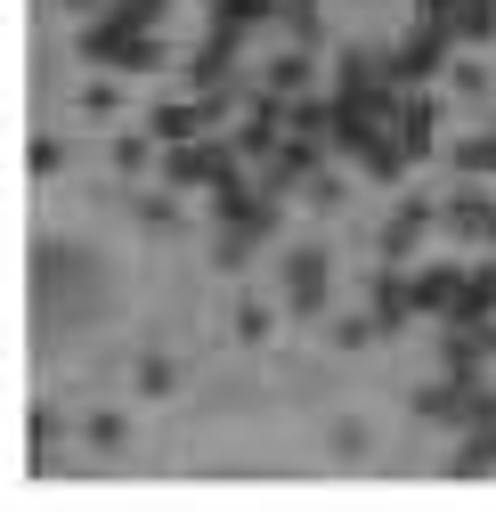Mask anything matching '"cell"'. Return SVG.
<instances>
[{
    "label": "cell",
    "mask_w": 496,
    "mask_h": 512,
    "mask_svg": "<svg viewBox=\"0 0 496 512\" xmlns=\"http://www.w3.org/2000/svg\"><path fill=\"white\" fill-rule=\"evenodd\" d=\"M448 41H456V33H448L440 17H415V33H407L399 49H383V74H391L399 90H423L431 74H448Z\"/></svg>",
    "instance_id": "1"
},
{
    "label": "cell",
    "mask_w": 496,
    "mask_h": 512,
    "mask_svg": "<svg viewBox=\"0 0 496 512\" xmlns=\"http://www.w3.org/2000/svg\"><path fill=\"white\" fill-rule=\"evenodd\" d=\"M82 57H90V66H122V74H155V66H163V41L98 17V25H82Z\"/></svg>",
    "instance_id": "2"
},
{
    "label": "cell",
    "mask_w": 496,
    "mask_h": 512,
    "mask_svg": "<svg viewBox=\"0 0 496 512\" xmlns=\"http://www.w3.org/2000/svg\"><path fill=\"white\" fill-rule=\"evenodd\" d=\"M236 171H244L236 139H179V147H163V179L171 187H220Z\"/></svg>",
    "instance_id": "3"
},
{
    "label": "cell",
    "mask_w": 496,
    "mask_h": 512,
    "mask_svg": "<svg viewBox=\"0 0 496 512\" xmlns=\"http://www.w3.org/2000/svg\"><path fill=\"white\" fill-rule=\"evenodd\" d=\"M326 285H334V261H326L318 244H301L293 261H285V309L293 317H318L326 309Z\"/></svg>",
    "instance_id": "4"
},
{
    "label": "cell",
    "mask_w": 496,
    "mask_h": 512,
    "mask_svg": "<svg viewBox=\"0 0 496 512\" xmlns=\"http://www.w3.org/2000/svg\"><path fill=\"white\" fill-rule=\"evenodd\" d=\"M440 228L456 244H496V204H488V187H456V196L440 204Z\"/></svg>",
    "instance_id": "5"
},
{
    "label": "cell",
    "mask_w": 496,
    "mask_h": 512,
    "mask_svg": "<svg viewBox=\"0 0 496 512\" xmlns=\"http://www.w3.org/2000/svg\"><path fill=\"white\" fill-rule=\"evenodd\" d=\"M431 228H440V204H423V196H407L391 220H383V261H407V252L431 236Z\"/></svg>",
    "instance_id": "6"
},
{
    "label": "cell",
    "mask_w": 496,
    "mask_h": 512,
    "mask_svg": "<svg viewBox=\"0 0 496 512\" xmlns=\"http://www.w3.org/2000/svg\"><path fill=\"white\" fill-rule=\"evenodd\" d=\"M375 326H383V334H407V326H415V277H407L399 261L375 277Z\"/></svg>",
    "instance_id": "7"
},
{
    "label": "cell",
    "mask_w": 496,
    "mask_h": 512,
    "mask_svg": "<svg viewBox=\"0 0 496 512\" xmlns=\"http://www.w3.org/2000/svg\"><path fill=\"white\" fill-rule=\"evenodd\" d=\"M391 131H399V147L423 163L431 147H440V106H431L423 90H407V98H399V122H391Z\"/></svg>",
    "instance_id": "8"
},
{
    "label": "cell",
    "mask_w": 496,
    "mask_h": 512,
    "mask_svg": "<svg viewBox=\"0 0 496 512\" xmlns=\"http://www.w3.org/2000/svg\"><path fill=\"white\" fill-rule=\"evenodd\" d=\"M488 358H496L488 326H448V334H440V366H448V374H464V382H472Z\"/></svg>",
    "instance_id": "9"
},
{
    "label": "cell",
    "mask_w": 496,
    "mask_h": 512,
    "mask_svg": "<svg viewBox=\"0 0 496 512\" xmlns=\"http://www.w3.org/2000/svg\"><path fill=\"white\" fill-rule=\"evenodd\" d=\"M464 277H472V269H415V317H440V326H448Z\"/></svg>",
    "instance_id": "10"
},
{
    "label": "cell",
    "mask_w": 496,
    "mask_h": 512,
    "mask_svg": "<svg viewBox=\"0 0 496 512\" xmlns=\"http://www.w3.org/2000/svg\"><path fill=\"white\" fill-rule=\"evenodd\" d=\"M261 90H277V98H301V90H309V49H277L269 66H261Z\"/></svg>",
    "instance_id": "11"
},
{
    "label": "cell",
    "mask_w": 496,
    "mask_h": 512,
    "mask_svg": "<svg viewBox=\"0 0 496 512\" xmlns=\"http://www.w3.org/2000/svg\"><path fill=\"white\" fill-rule=\"evenodd\" d=\"M440 25H448L456 41H472V49H480V41L496 33V0H456V9H448Z\"/></svg>",
    "instance_id": "12"
},
{
    "label": "cell",
    "mask_w": 496,
    "mask_h": 512,
    "mask_svg": "<svg viewBox=\"0 0 496 512\" xmlns=\"http://www.w3.org/2000/svg\"><path fill=\"white\" fill-rule=\"evenodd\" d=\"M277 17V0H212V33H253Z\"/></svg>",
    "instance_id": "13"
},
{
    "label": "cell",
    "mask_w": 496,
    "mask_h": 512,
    "mask_svg": "<svg viewBox=\"0 0 496 512\" xmlns=\"http://www.w3.org/2000/svg\"><path fill=\"white\" fill-rule=\"evenodd\" d=\"M415 415H423V423H456V415H464V374H448V382H431V391H415Z\"/></svg>",
    "instance_id": "14"
},
{
    "label": "cell",
    "mask_w": 496,
    "mask_h": 512,
    "mask_svg": "<svg viewBox=\"0 0 496 512\" xmlns=\"http://www.w3.org/2000/svg\"><path fill=\"white\" fill-rule=\"evenodd\" d=\"M358 163L375 171V179H407V163H415V155L399 147V131H375V139H366V155H358Z\"/></svg>",
    "instance_id": "15"
},
{
    "label": "cell",
    "mask_w": 496,
    "mask_h": 512,
    "mask_svg": "<svg viewBox=\"0 0 496 512\" xmlns=\"http://www.w3.org/2000/svg\"><path fill=\"white\" fill-rule=\"evenodd\" d=\"M285 131H293V139H326V131H334V98H293V106H285Z\"/></svg>",
    "instance_id": "16"
},
{
    "label": "cell",
    "mask_w": 496,
    "mask_h": 512,
    "mask_svg": "<svg viewBox=\"0 0 496 512\" xmlns=\"http://www.w3.org/2000/svg\"><path fill=\"white\" fill-rule=\"evenodd\" d=\"M456 171H464V179H496V131L456 139Z\"/></svg>",
    "instance_id": "17"
},
{
    "label": "cell",
    "mask_w": 496,
    "mask_h": 512,
    "mask_svg": "<svg viewBox=\"0 0 496 512\" xmlns=\"http://www.w3.org/2000/svg\"><path fill=\"white\" fill-rule=\"evenodd\" d=\"M163 9H171V0H106V17H114V25H131V33H155Z\"/></svg>",
    "instance_id": "18"
},
{
    "label": "cell",
    "mask_w": 496,
    "mask_h": 512,
    "mask_svg": "<svg viewBox=\"0 0 496 512\" xmlns=\"http://www.w3.org/2000/svg\"><path fill=\"white\" fill-rule=\"evenodd\" d=\"M375 334H383V326H375V309H366V317H334V334H326V342H334V350H366Z\"/></svg>",
    "instance_id": "19"
},
{
    "label": "cell",
    "mask_w": 496,
    "mask_h": 512,
    "mask_svg": "<svg viewBox=\"0 0 496 512\" xmlns=\"http://www.w3.org/2000/svg\"><path fill=\"white\" fill-rule=\"evenodd\" d=\"M448 472H464V480L496 472V456H488V439H480V431H464V447H456V464H448Z\"/></svg>",
    "instance_id": "20"
},
{
    "label": "cell",
    "mask_w": 496,
    "mask_h": 512,
    "mask_svg": "<svg viewBox=\"0 0 496 512\" xmlns=\"http://www.w3.org/2000/svg\"><path fill=\"white\" fill-rule=\"evenodd\" d=\"M301 196H309V204H318V212H334V204L350 196V187H342V179H334V171L318 163V171H309V179H301Z\"/></svg>",
    "instance_id": "21"
},
{
    "label": "cell",
    "mask_w": 496,
    "mask_h": 512,
    "mask_svg": "<svg viewBox=\"0 0 496 512\" xmlns=\"http://www.w3.org/2000/svg\"><path fill=\"white\" fill-rule=\"evenodd\" d=\"M114 163H122V171H147V163H155V131H131V139H114Z\"/></svg>",
    "instance_id": "22"
},
{
    "label": "cell",
    "mask_w": 496,
    "mask_h": 512,
    "mask_svg": "<svg viewBox=\"0 0 496 512\" xmlns=\"http://www.w3.org/2000/svg\"><path fill=\"white\" fill-rule=\"evenodd\" d=\"M171 196H179V187H163V196H139V204H131V212H139V228H171V220H179V204H171Z\"/></svg>",
    "instance_id": "23"
},
{
    "label": "cell",
    "mask_w": 496,
    "mask_h": 512,
    "mask_svg": "<svg viewBox=\"0 0 496 512\" xmlns=\"http://www.w3.org/2000/svg\"><path fill=\"white\" fill-rule=\"evenodd\" d=\"M448 82H456L464 98H488V66H480V57H464V66H448Z\"/></svg>",
    "instance_id": "24"
},
{
    "label": "cell",
    "mask_w": 496,
    "mask_h": 512,
    "mask_svg": "<svg viewBox=\"0 0 496 512\" xmlns=\"http://www.w3.org/2000/svg\"><path fill=\"white\" fill-rule=\"evenodd\" d=\"M212 252H220V269H244V261H253V236H236V228H220V244H212Z\"/></svg>",
    "instance_id": "25"
},
{
    "label": "cell",
    "mask_w": 496,
    "mask_h": 512,
    "mask_svg": "<svg viewBox=\"0 0 496 512\" xmlns=\"http://www.w3.org/2000/svg\"><path fill=\"white\" fill-rule=\"evenodd\" d=\"M139 391H147V399L171 391V366H163V358H139Z\"/></svg>",
    "instance_id": "26"
},
{
    "label": "cell",
    "mask_w": 496,
    "mask_h": 512,
    "mask_svg": "<svg viewBox=\"0 0 496 512\" xmlns=\"http://www.w3.org/2000/svg\"><path fill=\"white\" fill-rule=\"evenodd\" d=\"M236 334H244V342H261V334H269V309H261V301H244V309H236Z\"/></svg>",
    "instance_id": "27"
},
{
    "label": "cell",
    "mask_w": 496,
    "mask_h": 512,
    "mask_svg": "<svg viewBox=\"0 0 496 512\" xmlns=\"http://www.w3.org/2000/svg\"><path fill=\"white\" fill-rule=\"evenodd\" d=\"M57 163H66V147H57V139H33V171L57 179Z\"/></svg>",
    "instance_id": "28"
},
{
    "label": "cell",
    "mask_w": 496,
    "mask_h": 512,
    "mask_svg": "<svg viewBox=\"0 0 496 512\" xmlns=\"http://www.w3.org/2000/svg\"><path fill=\"white\" fill-rule=\"evenodd\" d=\"M90 447H122V415H90Z\"/></svg>",
    "instance_id": "29"
},
{
    "label": "cell",
    "mask_w": 496,
    "mask_h": 512,
    "mask_svg": "<svg viewBox=\"0 0 496 512\" xmlns=\"http://www.w3.org/2000/svg\"><path fill=\"white\" fill-rule=\"evenodd\" d=\"M480 439H488V456H496V423H488V431H480Z\"/></svg>",
    "instance_id": "30"
},
{
    "label": "cell",
    "mask_w": 496,
    "mask_h": 512,
    "mask_svg": "<svg viewBox=\"0 0 496 512\" xmlns=\"http://www.w3.org/2000/svg\"><path fill=\"white\" fill-rule=\"evenodd\" d=\"M66 9H98V0H66Z\"/></svg>",
    "instance_id": "31"
}]
</instances>
